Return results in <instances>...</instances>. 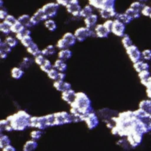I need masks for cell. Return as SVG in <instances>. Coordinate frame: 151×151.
Here are the masks:
<instances>
[{"instance_id": "cell-1", "label": "cell", "mask_w": 151, "mask_h": 151, "mask_svg": "<svg viewBox=\"0 0 151 151\" xmlns=\"http://www.w3.org/2000/svg\"><path fill=\"white\" fill-rule=\"evenodd\" d=\"M93 111L91 101L84 92H77L74 101L70 104V114L73 122H84L85 117Z\"/></svg>"}, {"instance_id": "cell-2", "label": "cell", "mask_w": 151, "mask_h": 151, "mask_svg": "<svg viewBox=\"0 0 151 151\" xmlns=\"http://www.w3.org/2000/svg\"><path fill=\"white\" fill-rule=\"evenodd\" d=\"M31 116L25 110H19L17 113L6 117L13 130L22 132L30 126Z\"/></svg>"}, {"instance_id": "cell-3", "label": "cell", "mask_w": 151, "mask_h": 151, "mask_svg": "<svg viewBox=\"0 0 151 151\" xmlns=\"http://www.w3.org/2000/svg\"><path fill=\"white\" fill-rule=\"evenodd\" d=\"M54 126L67 124L73 122V119L70 113L65 111L54 113Z\"/></svg>"}, {"instance_id": "cell-4", "label": "cell", "mask_w": 151, "mask_h": 151, "mask_svg": "<svg viewBox=\"0 0 151 151\" xmlns=\"http://www.w3.org/2000/svg\"><path fill=\"white\" fill-rule=\"evenodd\" d=\"M77 41L83 42L88 37H93L96 35L94 31L86 27H81L77 28L74 33Z\"/></svg>"}, {"instance_id": "cell-5", "label": "cell", "mask_w": 151, "mask_h": 151, "mask_svg": "<svg viewBox=\"0 0 151 151\" xmlns=\"http://www.w3.org/2000/svg\"><path fill=\"white\" fill-rule=\"evenodd\" d=\"M41 9L48 19H52L57 15L59 9V5L57 2H49L43 5Z\"/></svg>"}, {"instance_id": "cell-6", "label": "cell", "mask_w": 151, "mask_h": 151, "mask_svg": "<svg viewBox=\"0 0 151 151\" xmlns=\"http://www.w3.org/2000/svg\"><path fill=\"white\" fill-rule=\"evenodd\" d=\"M29 127L35 128L43 130L47 128L45 116H31L30 120Z\"/></svg>"}, {"instance_id": "cell-7", "label": "cell", "mask_w": 151, "mask_h": 151, "mask_svg": "<svg viewBox=\"0 0 151 151\" xmlns=\"http://www.w3.org/2000/svg\"><path fill=\"white\" fill-rule=\"evenodd\" d=\"M89 5L99 10L104 8H114L116 0H88Z\"/></svg>"}, {"instance_id": "cell-8", "label": "cell", "mask_w": 151, "mask_h": 151, "mask_svg": "<svg viewBox=\"0 0 151 151\" xmlns=\"http://www.w3.org/2000/svg\"><path fill=\"white\" fill-rule=\"evenodd\" d=\"M143 133L136 130H132L127 136V140L129 145L132 147H136L139 146L142 141Z\"/></svg>"}, {"instance_id": "cell-9", "label": "cell", "mask_w": 151, "mask_h": 151, "mask_svg": "<svg viewBox=\"0 0 151 151\" xmlns=\"http://www.w3.org/2000/svg\"><path fill=\"white\" fill-rule=\"evenodd\" d=\"M126 53L129 56L130 61L133 63H136L142 58V52L135 45H132L126 49Z\"/></svg>"}, {"instance_id": "cell-10", "label": "cell", "mask_w": 151, "mask_h": 151, "mask_svg": "<svg viewBox=\"0 0 151 151\" xmlns=\"http://www.w3.org/2000/svg\"><path fill=\"white\" fill-rule=\"evenodd\" d=\"M67 11L74 17H80L82 9L78 0H71L65 6Z\"/></svg>"}, {"instance_id": "cell-11", "label": "cell", "mask_w": 151, "mask_h": 151, "mask_svg": "<svg viewBox=\"0 0 151 151\" xmlns=\"http://www.w3.org/2000/svg\"><path fill=\"white\" fill-rule=\"evenodd\" d=\"M84 122H85L88 129L93 130L99 125V117L96 113L93 111L85 117Z\"/></svg>"}, {"instance_id": "cell-12", "label": "cell", "mask_w": 151, "mask_h": 151, "mask_svg": "<svg viewBox=\"0 0 151 151\" xmlns=\"http://www.w3.org/2000/svg\"><path fill=\"white\" fill-rule=\"evenodd\" d=\"M125 29L126 26L124 24L117 19H114L113 20L111 32L117 37H123L125 34Z\"/></svg>"}, {"instance_id": "cell-13", "label": "cell", "mask_w": 151, "mask_h": 151, "mask_svg": "<svg viewBox=\"0 0 151 151\" xmlns=\"http://www.w3.org/2000/svg\"><path fill=\"white\" fill-rule=\"evenodd\" d=\"M114 112L113 110H110L107 108L102 109L98 111V116L100 117L103 122H104L106 123H107L109 121H110L112 117L114 116H117L118 114L113 113Z\"/></svg>"}, {"instance_id": "cell-14", "label": "cell", "mask_w": 151, "mask_h": 151, "mask_svg": "<svg viewBox=\"0 0 151 151\" xmlns=\"http://www.w3.org/2000/svg\"><path fill=\"white\" fill-rule=\"evenodd\" d=\"M47 19H48V18L43 12L41 8L38 9L34 15L31 17V21L33 26L38 24L41 21H45Z\"/></svg>"}, {"instance_id": "cell-15", "label": "cell", "mask_w": 151, "mask_h": 151, "mask_svg": "<svg viewBox=\"0 0 151 151\" xmlns=\"http://www.w3.org/2000/svg\"><path fill=\"white\" fill-rule=\"evenodd\" d=\"M77 93L73 89L61 93V99L68 104H71L75 100Z\"/></svg>"}, {"instance_id": "cell-16", "label": "cell", "mask_w": 151, "mask_h": 151, "mask_svg": "<svg viewBox=\"0 0 151 151\" xmlns=\"http://www.w3.org/2000/svg\"><path fill=\"white\" fill-rule=\"evenodd\" d=\"M54 87L58 91L61 93L71 89V85L70 83L65 81L64 80H57L53 83Z\"/></svg>"}, {"instance_id": "cell-17", "label": "cell", "mask_w": 151, "mask_h": 151, "mask_svg": "<svg viewBox=\"0 0 151 151\" xmlns=\"http://www.w3.org/2000/svg\"><path fill=\"white\" fill-rule=\"evenodd\" d=\"M94 31L96 37L101 38H107L110 33V32L106 29L103 24H97L95 27Z\"/></svg>"}, {"instance_id": "cell-18", "label": "cell", "mask_w": 151, "mask_h": 151, "mask_svg": "<svg viewBox=\"0 0 151 151\" xmlns=\"http://www.w3.org/2000/svg\"><path fill=\"white\" fill-rule=\"evenodd\" d=\"M99 14L100 17L104 19H109L110 18L115 17L117 12L116 11L115 8H104L99 10Z\"/></svg>"}, {"instance_id": "cell-19", "label": "cell", "mask_w": 151, "mask_h": 151, "mask_svg": "<svg viewBox=\"0 0 151 151\" xmlns=\"http://www.w3.org/2000/svg\"><path fill=\"white\" fill-rule=\"evenodd\" d=\"M97 20L98 16L96 14H93L88 17L84 18V22L86 27L92 29L93 28H94L97 25Z\"/></svg>"}, {"instance_id": "cell-20", "label": "cell", "mask_w": 151, "mask_h": 151, "mask_svg": "<svg viewBox=\"0 0 151 151\" xmlns=\"http://www.w3.org/2000/svg\"><path fill=\"white\" fill-rule=\"evenodd\" d=\"M18 21H19L25 28L29 29L33 25L31 23V17L28 14H24L19 16L18 18Z\"/></svg>"}, {"instance_id": "cell-21", "label": "cell", "mask_w": 151, "mask_h": 151, "mask_svg": "<svg viewBox=\"0 0 151 151\" xmlns=\"http://www.w3.org/2000/svg\"><path fill=\"white\" fill-rule=\"evenodd\" d=\"M133 68L138 73L143 70H149V65L147 63L142 60H140L136 63H133Z\"/></svg>"}, {"instance_id": "cell-22", "label": "cell", "mask_w": 151, "mask_h": 151, "mask_svg": "<svg viewBox=\"0 0 151 151\" xmlns=\"http://www.w3.org/2000/svg\"><path fill=\"white\" fill-rule=\"evenodd\" d=\"M72 55V51L69 48L64 49L60 50V51L58 52V59H60L65 62L66 61L71 58Z\"/></svg>"}, {"instance_id": "cell-23", "label": "cell", "mask_w": 151, "mask_h": 151, "mask_svg": "<svg viewBox=\"0 0 151 151\" xmlns=\"http://www.w3.org/2000/svg\"><path fill=\"white\" fill-rule=\"evenodd\" d=\"M53 68L61 73H64L67 69V65L65 61L57 59L53 64Z\"/></svg>"}, {"instance_id": "cell-24", "label": "cell", "mask_w": 151, "mask_h": 151, "mask_svg": "<svg viewBox=\"0 0 151 151\" xmlns=\"http://www.w3.org/2000/svg\"><path fill=\"white\" fill-rule=\"evenodd\" d=\"M38 146V143L36 140L31 139L27 141L24 145L22 151H34Z\"/></svg>"}, {"instance_id": "cell-25", "label": "cell", "mask_w": 151, "mask_h": 151, "mask_svg": "<svg viewBox=\"0 0 151 151\" xmlns=\"http://www.w3.org/2000/svg\"><path fill=\"white\" fill-rule=\"evenodd\" d=\"M114 19L120 21V22H123L125 25L129 24L133 20V19L130 16H129L127 14H126L125 12L124 13H117V14L116 15V16L114 17Z\"/></svg>"}, {"instance_id": "cell-26", "label": "cell", "mask_w": 151, "mask_h": 151, "mask_svg": "<svg viewBox=\"0 0 151 151\" xmlns=\"http://www.w3.org/2000/svg\"><path fill=\"white\" fill-rule=\"evenodd\" d=\"M27 52L33 55L34 57H36L39 54H41V50H40L38 45L33 42L27 48Z\"/></svg>"}, {"instance_id": "cell-27", "label": "cell", "mask_w": 151, "mask_h": 151, "mask_svg": "<svg viewBox=\"0 0 151 151\" xmlns=\"http://www.w3.org/2000/svg\"><path fill=\"white\" fill-rule=\"evenodd\" d=\"M13 131V129L11 127L8 120L6 119H3L0 121V132L1 133H3L4 132H11Z\"/></svg>"}, {"instance_id": "cell-28", "label": "cell", "mask_w": 151, "mask_h": 151, "mask_svg": "<svg viewBox=\"0 0 151 151\" xmlns=\"http://www.w3.org/2000/svg\"><path fill=\"white\" fill-rule=\"evenodd\" d=\"M24 70L20 67H14L11 71V76L15 80L20 79L24 75Z\"/></svg>"}, {"instance_id": "cell-29", "label": "cell", "mask_w": 151, "mask_h": 151, "mask_svg": "<svg viewBox=\"0 0 151 151\" xmlns=\"http://www.w3.org/2000/svg\"><path fill=\"white\" fill-rule=\"evenodd\" d=\"M139 109L144 110L149 115L151 114V100H144L140 102Z\"/></svg>"}, {"instance_id": "cell-30", "label": "cell", "mask_w": 151, "mask_h": 151, "mask_svg": "<svg viewBox=\"0 0 151 151\" xmlns=\"http://www.w3.org/2000/svg\"><path fill=\"white\" fill-rule=\"evenodd\" d=\"M63 38L65 40V41L68 44L70 47L75 45L76 42L77 41V39H76L74 34L70 32H68L65 33L64 34Z\"/></svg>"}, {"instance_id": "cell-31", "label": "cell", "mask_w": 151, "mask_h": 151, "mask_svg": "<svg viewBox=\"0 0 151 151\" xmlns=\"http://www.w3.org/2000/svg\"><path fill=\"white\" fill-rule=\"evenodd\" d=\"M56 52V50L53 45H48L41 50V54L44 57H50L54 55Z\"/></svg>"}, {"instance_id": "cell-32", "label": "cell", "mask_w": 151, "mask_h": 151, "mask_svg": "<svg viewBox=\"0 0 151 151\" xmlns=\"http://www.w3.org/2000/svg\"><path fill=\"white\" fill-rule=\"evenodd\" d=\"M93 14V8L90 5H86L83 8H82L80 17L86 18L88 16Z\"/></svg>"}, {"instance_id": "cell-33", "label": "cell", "mask_w": 151, "mask_h": 151, "mask_svg": "<svg viewBox=\"0 0 151 151\" xmlns=\"http://www.w3.org/2000/svg\"><path fill=\"white\" fill-rule=\"evenodd\" d=\"M0 31L5 35H9L11 32V25L5 21L0 23Z\"/></svg>"}, {"instance_id": "cell-34", "label": "cell", "mask_w": 151, "mask_h": 151, "mask_svg": "<svg viewBox=\"0 0 151 151\" xmlns=\"http://www.w3.org/2000/svg\"><path fill=\"white\" fill-rule=\"evenodd\" d=\"M44 25L48 31L51 32L55 31L57 28L55 21L52 19H48L44 21Z\"/></svg>"}, {"instance_id": "cell-35", "label": "cell", "mask_w": 151, "mask_h": 151, "mask_svg": "<svg viewBox=\"0 0 151 151\" xmlns=\"http://www.w3.org/2000/svg\"><path fill=\"white\" fill-rule=\"evenodd\" d=\"M11 139L9 136L5 134L1 133L0 134V147L1 149L11 145Z\"/></svg>"}, {"instance_id": "cell-36", "label": "cell", "mask_w": 151, "mask_h": 151, "mask_svg": "<svg viewBox=\"0 0 151 151\" xmlns=\"http://www.w3.org/2000/svg\"><path fill=\"white\" fill-rule=\"evenodd\" d=\"M138 76L140 80V83L144 86L146 81L150 77V73L149 70H143L138 73Z\"/></svg>"}, {"instance_id": "cell-37", "label": "cell", "mask_w": 151, "mask_h": 151, "mask_svg": "<svg viewBox=\"0 0 151 151\" xmlns=\"http://www.w3.org/2000/svg\"><path fill=\"white\" fill-rule=\"evenodd\" d=\"M60 72H59L58 71H57L56 69H55L54 68H52V69H51L47 73V76L51 79L55 81L58 80H59V77H60Z\"/></svg>"}, {"instance_id": "cell-38", "label": "cell", "mask_w": 151, "mask_h": 151, "mask_svg": "<svg viewBox=\"0 0 151 151\" xmlns=\"http://www.w3.org/2000/svg\"><path fill=\"white\" fill-rule=\"evenodd\" d=\"M25 29V28L18 21L11 26V32L16 34L21 32Z\"/></svg>"}, {"instance_id": "cell-39", "label": "cell", "mask_w": 151, "mask_h": 151, "mask_svg": "<svg viewBox=\"0 0 151 151\" xmlns=\"http://www.w3.org/2000/svg\"><path fill=\"white\" fill-rule=\"evenodd\" d=\"M32 63H33V60L31 58L28 57H25L23 58L22 61L21 63L19 65V67L23 70L27 69L31 66V65Z\"/></svg>"}, {"instance_id": "cell-40", "label": "cell", "mask_w": 151, "mask_h": 151, "mask_svg": "<svg viewBox=\"0 0 151 151\" xmlns=\"http://www.w3.org/2000/svg\"><path fill=\"white\" fill-rule=\"evenodd\" d=\"M125 13L126 14H127L129 16H130L133 19H137L139 18L140 17V12L133 9V8L129 7L128 8L126 11Z\"/></svg>"}, {"instance_id": "cell-41", "label": "cell", "mask_w": 151, "mask_h": 151, "mask_svg": "<svg viewBox=\"0 0 151 151\" xmlns=\"http://www.w3.org/2000/svg\"><path fill=\"white\" fill-rule=\"evenodd\" d=\"M40 67L42 71L47 73L51 69L53 68V64H52L51 62L48 59H46L44 63Z\"/></svg>"}, {"instance_id": "cell-42", "label": "cell", "mask_w": 151, "mask_h": 151, "mask_svg": "<svg viewBox=\"0 0 151 151\" xmlns=\"http://www.w3.org/2000/svg\"><path fill=\"white\" fill-rule=\"evenodd\" d=\"M122 43L125 49L129 48V47L133 45L132 41L129 35L127 34H124V35L122 37Z\"/></svg>"}, {"instance_id": "cell-43", "label": "cell", "mask_w": 151, "mask_h": 151, "mask_svg": "<svg viewBox=\"0 0 151 151\" xmlns=\"http://www.w3.org/2000/svg\"><path fill=\"white\" fill-rule=\"evenodd\" d=\"M11 48L17 46L18 44V40L12 36H8L5 38L4 41Z\"/></svg>"}, {"instance_id": "cell-44", "label": "cell", "mask_w": 151, "mask_h": 151, "mask_svg": "<svg viewBox=\"0 0 151 151\" xmlns=\"http://www.w3.org/2000/svg\"><path fill=\"white\" fill-rule=\"evenodd\" d=\"M56 47L57 48L60 49V50H64V49H67V48H69V47H70L67 42L63 37L57 41Z\"/></svg>"}, {"instance_id": "cell-45", "label": "cell", "mask_w": 151, "mask_h": 151, "mask_svg": "<svg viewBox=\"0 0 151 151\" xmlns=\"http://www.w3.org/2000/svg\"><path fill=\"white\" fill-rule=\"evenodd\" d=\"M42 135V130L39 129H35L30 133V137L31 139L37 141L39 140Z\"/></svg>"}, {"instance_id": "cell-46", "label": "cell", "mask_w": 151, "mask_h": 151, "mask_svg": "<svg viewBox=\"0 0 151 151\" xmlns=\"http://www.w3.org/2000/svg\"><path fill=\"white\" fill-rule=\"evenodd\" d=\"M145 5L140 1H135L131 4L130 7L141 13V11Z\"/></svg>"}, {"instance_id": "cell-47", "label": "cell", "mask_w": 151, "mask_h": 151, "mask_svg": "<svg viewBox=\"0 0 151 151\" xmlns=\"http://www.w3.org/2000/svg\"><path fill=\"white\" fill-rule=\"evenodd\" d=\"M20 41L21 44L26 48L28 47L34 42L31 35H28L24 37Z\"/></svg>"}, {"instance_id": "cell-48", "label": "cell", "mask_w": 151, "mask_h": 151, "mask_svg": "<svg viewBox=\"0 0 151 151\" xmlns=\"http://www.w3.org/2000/svg\"><path fill=\"white\" fill-rule=\"evenodd\" d=\"M31 35V31L29 29L25 28V29H24L22 31H21V32L17 34H16V38H17L18 40L21 41L24 37L28 36V35Z\"/></svg>"}, {"instance_id": "cell-49", "label": "cell", "mask_w": 151, "mask_h": 151, "mask_svg": "<svg viewBox=\"0 0 151 151\" xmlns=\"http://www.w3.org/2000/svg\"><path fill=\"white\" fill-rule=\"evenodd\" d=\"M0 51L8 54L11 51V48L5 41H1V42H0Z\"/></svg>"}, {"instance_id": "cell-50", "label": "cell", "mask_w": 151, "mask_h": 151, "mask_svg": "<svg viewBox=\"0 0 151 151\" xmlns=\"http://www.w3.org/2000/svg\"><path fill=\"white\" fill-rule=\"evenodd\" d=\"M142 58L145 61L151 60V50L149 49L144 50L142 51Z\"/></svg>"}, {"instance_id": "cell-51", "label": "cell", "mask_w": 151, "mask_h": 151, "mask_svg": "<svg viewBox=\"0 0 151 151\" xmlns=\"http://www.w3.org/2000/svg\"><path fill=\"white\" fill-rule=\"evenodd\" d=\"M47 58L42 54H39L34 58V62L40 67L44 63Z\"/></svg>"}, {"instance_id": "cell-52", "label": "cell", "mask_w": 151, "mask_h": 151, "mask_svg": "<svg viewBox=\"0 0 151 151\" xmlns=\"http://www.w3.org/2000/svg\"><path fill=\"white\" fill-rule=\"evenodd\" d=\"M141 14L145 17H149L151 15V6L149 5H145L141 11Z\"/></svg>"}, {"instance_id": "cell-53", "label": "cell", "mask_w": 151, "mask_h": 151, "mask_svg": "<svg viewBox=\"0 0 151 151\" xmlns=\"http://www.w3.org/2000/svg\"><path fill=\"white\" fill-rule=\"evenodd\" d=\"M5 21H6V22H8L9 24H10L11 26L14 24L18 20L17 18H16L14 16L12 15H8V16L6 17V18L4 20Z\"/></svg>"}, {"instance_id": "cell-54", "label": "cell", "mask_w": 151, "mask_h": 151, "mask_svg": "<svg viewBox=\"0 0 151 151\" xmlns=\"http://www.w3.org/2000/svg\"><path fill=\"white\" fill-rule=\"evenodd\" d=\"M113 24V20L111 19H107L106 20L103 24L104 25V26L106 28V29L110 32H111V28H112V25Z\"/></svg>"}, {"instance_id": "cell-55", "label": "cell", "mask_w": 151, "mask_h": 151, "mask_svg": "<svg viewBox=\"0 0 151 151\" xmlns=\"http://www.w3.org/2000/svg\"><path fill=\"white\" fill-rule=\"evenodd\" d=\"M8 12L5 9H2V8H1L0 9V18L1 19L4 20L6 18V17L8 16Z\"/></svg>"}, {"instance_id": "cell-56", "label": "cell", "mask_w": 151, "mask_h": 151, "mask_svg": "<svg viewBox=\"0 0 151 151\" xmlns=\"http://www.w3.org/2000/svg\"><path fill=\"white\" fill-rule=\"evenodd\" d=\"M56 2L59 5H62L63 6H66L71 0H55Z\"/></svg>"}, {"instance_id": "cell-57", "label": "cell", "mask_w": 151, "mask_h": 151, "mask_svg": "<svg viewBox=\"0 0 151 151\" xmlns=\"http://www.w3.org/2000/svg\"><path fill=\"white\" fill-rule=\"evenodd\" d=\"M2 151H16V149L11 145L6 146V147L2 149Z\"/></svg>"}, {"instance_id": "cell-58", "label": "cell", "mask_w": 151, "mask_h": 151, "mask_svg": "<svg viewBox=\"0 0 151 151\" xmlns=\"http://www.w3.org/2000/svg\"><path fill=\"white\" fill-rule=\"evenodd\" d=\"M8 54L6 52L0 51V57L2 59H5L7 57Z\"/></svg>"}, {"instance_id": "cell-59", "label": "cell", "mask_w": 151, "mask_h": 151, "mask_svg": "<svg viewBox=\"0 0 151 151\" xmlns=\"http://www.w3.org/2000/svg\"><path fill=\"white\" fill-rule=\"evenodd\" d=\"M147 0H139V1H140V2H146Z\"/></svg>"}, {"instance_id": "cell-60", "label": "cell", "mask_w": 151, "mask_h": 151, "mask_svg": "<svg viewBox=\"0 0 151 151\" xmlns=\"http://www.w3.org/2000/svg\"><path fill=\"white\" fill-rule=\"evenodd\" d=\"M2 4H3V1H2V0H1V8H2Z\"/></svg>"}, {"instance_id": "cell-61", "label": "cell", "mask_w": 151, "mask_h": 151, "mask_svg": "<svg viewBox=\"0 0 151 151\" xmlns=\"http://www.w3.org/2000/svg\"><path fill=\"white\" fill-rule=\"evenodd\" d=\"M149 118L151 119V114L149 115Z\"/></svg>"}, {"instance_id": "cell-62", "label": "cell", "mask_w": 151, "mask_h": 151, "mask_svg": "<svg viewBox=\"0 0 151 151\" xmlns=\"http://www.w3.org/2000/svg\"><path fill=\"white\" fill-rule=\"evenodd\" d=\"M150 18H151V15H150Z\"/></svg>"}]
</instances>
